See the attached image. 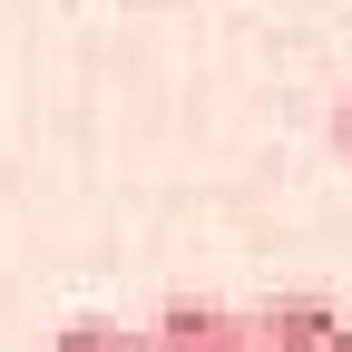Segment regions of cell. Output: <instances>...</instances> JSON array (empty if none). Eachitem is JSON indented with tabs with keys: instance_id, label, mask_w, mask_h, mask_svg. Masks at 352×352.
<instances>
[{
	"instance_id": "6da1fadb",
	"label": "cell",
	"mask_w": 352,
	"mask_h": 352,
	"mask_svg": "<svg viewBox=\"0 0 352 352\" xmlns=\"http://www.w3.org/2000/svg\"><path fill=\"white\" fill-rule=\"evenodd\" d=\"M245 342L254 352H352V314L323 294H274L245 314Z\"/></svg>"
},
{
	"instance_id": "7a4b0ae2",
	"label": "cell",
	"mask_w": 352,
	"mask_h": 352,
	"mask_svg": "<svg viewBox=\"0 0 352 352\" xmlns=\"http://www.w3.org/2000/svg\"><path fill=\"white\" fill-rule=\"evenodd\" d=\"M147 352H254V342H245V314H235V303H196V294H176L166 314L147 323Z\"/></svg>"
},
{
	"instance_id": "3957f363",
	"label": "cell",
	"mask_w": 352,
	"mask_h": 352,
	"mask_svg": "<svg viewBox=\"0 0 352 352\" xmlns=\"http://www.w3.org/2000/svg\"><path fill=\"white\" fill-rule=\"evenodd\" d=\"M50 352H147V333L138 323H108V314H78V323L50 333Z\"/></svg>"
},
{
	"instance_id": "277c9868",
	"label": "cell",
	"mask_w": 352,
	"mask_h": 352,
	"mask_svg": "<svg viewBox=\"0 0 352 352\" xmlns=\"http://www.w3.org/2000/svg\"><path fill=\"white\" fill-rule=\"evenodd\" d=\"M333 147L352 157V98H333Z\"/></svg>"
}]
</instances>
